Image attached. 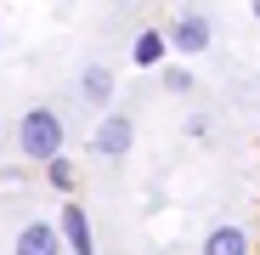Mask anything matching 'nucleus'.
Returning <instances> with one entry per match:
<instances>
[{"instance_id": "obj_1", "label": "nucleus", "mask_w": 260, "mask_h": 255, "mask_svg": "<svg viewBox=\"0 0 260 255\" xmlns=\"http://www.w3.org/2000/svg\"><path fill=\"white\" fill-rule=\"evenodd\" d=\"M17 148H23V159H34V164L57 159V153H62V119H57V108H28L23 125H17Z\"/></svg>"}, {"instance_id": "obj_2", "label": "nucleus", "mask_w": 260, "mask_h": 255, "mask_svg": "<svg viewBox=\"0 0 260 255\" xmlns=\"http://www.w3.org/2000/svg\"><path fill=\"white\" fill-rule=\"evenodd\" d=\"M130 142H136V119H130V114H102L96 136H91V153H102V159H124Z\"/></svg>"}, {"instance_id": "obj_3", "label": "nucleus", "mask_w": 260, "mask_h": 255, "mask_svg": "<svg viewBox=\"0 0 260 255\" xmlns=\"http://www.w3.org/2000/svg\"><path fill=\"white\" fill-rule=\"evenodd\" d=\"M209 40H215V34H209V17H204V12H181L176 23H170V46H176L181 57H192V51H204Z\"/></svg>"}, {"instance_id": "obj_4", "label": "nucleus", "mask_w": 260, "mask_h": 255, "mask_svg": "<svg viewBox=\"0 0 260 255\" xmlns=\"http://www.w3.org/2000/svg\"><path fill=\"white\" fill-rule=\"evenodd\" d=\"M68 238H62V227H51V221H28L23 233H17V255H57Z\"/></svg>"}, {"instance_id": "obj_5", "label": "nucleus", "mask_w": 260, "mask_h": 255, "mask_svg": "<svg viewBox=\"0 0 260 255\" xmlns=\"http://www.w3.org/2000/svg\"><path fill=\"white\" fill-rule=\"evenodd\" d=\"M62 238H68L74 255H91V221H85L79 204H62Z\"/></svg>"}, {"instance_id": "obj_6", "label": "nucleus", "mask_w": 260, "mask_h": 255, "mask_svg": "<svg viewBox=\"0 0 260 255\" xmlns=\"http://www.w3.org/2000/svg\"><path fill=\"white\" fill-rule=\"evenodd\" d=\"M79 97H85V102H96V108H102V102L113 97V74H108L102 63H91V68H85V74H79Z\"/></svg>"}, {"instance_id": "obj_7", "label": "nucleus", "mask_w": 260, "mask_h": 255, "mask_svg": "<svg viewBox=\"0 0 260 255\" xmlns=\"http://www.w3.org/2000/svg\"><path fill=\"white\" fill-rule=\"evenodd\" d=\"M243 249H249V233L243 227H215L204 238V255H243Z\"/></svg>"}, {"instance_id": "obj_8", "label": "nucleus", "mask_w": 260, "mask_h": 255, "mask_svg": "<svg viewBox=\"0 0 260 255\" xmlns=\"http://www.w3.org/2000/svg\"><path fill=\"white\" fill-rule=\"evenodd\" d=\"M164 46H170V34H158V29H142L130 51H136V63H142V68H158V63H164Z\"/></svg>"}, {"instance_id": "obj_9", "label": "nucleus", "mask_w": 260, "mask_h": 255, "mask_svg": "<svg viewBox=\"0 0 260 255\" xmlns=\"http://www.w3.org/2000/svg\"><path fill=\"white\" fill-rule=\"evenodd\" d=\"M46 170H51V182H57V187H74V164H68L62 153H57V159H46Z\"/></svg>"}, {"instance_id": "obj_10", "label": "nucleus", "mask_w": 260, "mask_h": 255, "mask_svg": "<svg viewBox=\"0 0 260 255\" xmlns=\"http://www.w3.org/2000/svg\"><path fill=\"white\" fill-rule=\"evenodd\" d=\"M164 91H192V74H187V68H170V74H164Z\"/></svg>"}, {"instance_id": "obj_11", "label": "nucleus", "mask_w": 260, "mask_h": 255, "mask_svg": "<svg viewBox=\"0 0 260 255\" xmlns=\"http://www.w3.org/2000/svg\"><path fill=\"white\" fill-rule=\"evenodd\" d=\"M249 12H254V17H260V0H249Z\"/></svg>"}]
</instances>
